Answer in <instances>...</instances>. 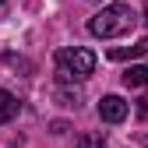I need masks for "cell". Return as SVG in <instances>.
<instances>
[{"label":"cell","instance_id":"10","mask_svg":"<svg viewBox=\"0 0 148 148\" xmlns=\"http://www.w3.org/2000/svg\"><path fill=\"white\" fill-rule=\"evenodd\" d=\"M4 4H7V0H0V11H4Z\"/></svg>","mask_w":148,"mask_h":148},{"label":"cell","instance_id":"1","mask_svg":"<svg viewBox=\"0 0 148 148\" xmlns=\"http://www.w3.org/2000/svg\"><path fill=\"white\" fill-rule=\"evenodd\" d=\"M134 25H138V11L131 4H109L99 14L88 18V32L95 35V39H120V35H127Z\"/></svg>","mask_w":148,"mask_h":148},{"label":"cell","instance_id":"7","mask_svg":"<svg viewBox=\"0 0 148 148\" xmlns=\"http://www.w3.org/2000/svg\"><path fill=\"white\" fill-rule=\"evenodd\" d=\"M57 99H64V106H81V92H71L67 85H57Z\"/></svg>","mask_w":148,"mask_h":148},{"label":"cell","instance_id":"9","mask_svg":"<svg viewBox=\"0 0 148 148\" xmlns=\"http://www.w3.org/2000/svg\"><path fill=\"white\" fill-rule=\"evenodd\" d=\"M138 113H141V116H148V95H145V99H138Z\"/></svg>","mask_w":148,"mask_h":148},{"label":"cell","instance_id":"5","mask_svg":"<svg viewBox=\"0 0 148 148\" xmlns=\"http://www.w3.org/2000/svg\"><path fill=\"white\" fill-rule=\"evenodd\" d=\"M18 113H21V102H18L11 92H4V88H0V123H11Z\"/></svg>","mask_w":148,"mask_h":148},{"label":"cell","instance_id":"6","mask_svg":"<svg viewBox=\"0 0 148 148\" xmlns=\"http://www.w3.org/2000/svg\"><path fill=\"white\" fill-rule=\"evenodd\" d=\"M123 85L127 88H141V85H148V64H131L123 71Z\"/></svg>","mask_w":148,"mask_h":148},{"label":"cell","instance_id":"3","mask_svg":"<svg viewBox=\"0 0 148 148\" xmlns=\"http://www.w3.org/2000/svg\"><path fill=\"white\" fill-rule=\"evenodd\" d=\"M127 113H131V106H127L120 95H102V102H99V120H106V123H123Z\"/></svg>","mask_w":148,"mask_h":148},{"label":"cell","instance_id":"2","mask_svg":"<svg viewBox=\"0 0 148 148\" xmlns=\"http://www.w3.org/2000/svg\"><path fill=\"white\" fill-rule=\"evenodd\" d=\"M95 71V53L85 46H64L57 49V81L60 85H74L85 81L88 74Z\"/></svg>","mask_w":148,"mask_h":148},{"label":"cell","instance_id":"8","mask_svg":"<svg viewBox=\"0 0 148 148\" xmlns=\"http://www.w3.org/2000/svg\"><path fill=\"white\" fill-rule=\"evenodd\" d=\"M74 148H106V138L102 134H81Z\"/></svg>","mask_w":148,"mask_h":148},{"label":"cell","instance_id":"4","mask_svg":"<svg viewBox=\"0 0 148 148\" xmlns=\"http://www.w3.org/2000/svg\"><path fill=\"white\" fill-rule=\"evenodd\" d=\"M134 57H148V39H138L134 46H113L109 60H134Z\"/></svg>","mask_w":148,"mask_h":148}]
</instances>
